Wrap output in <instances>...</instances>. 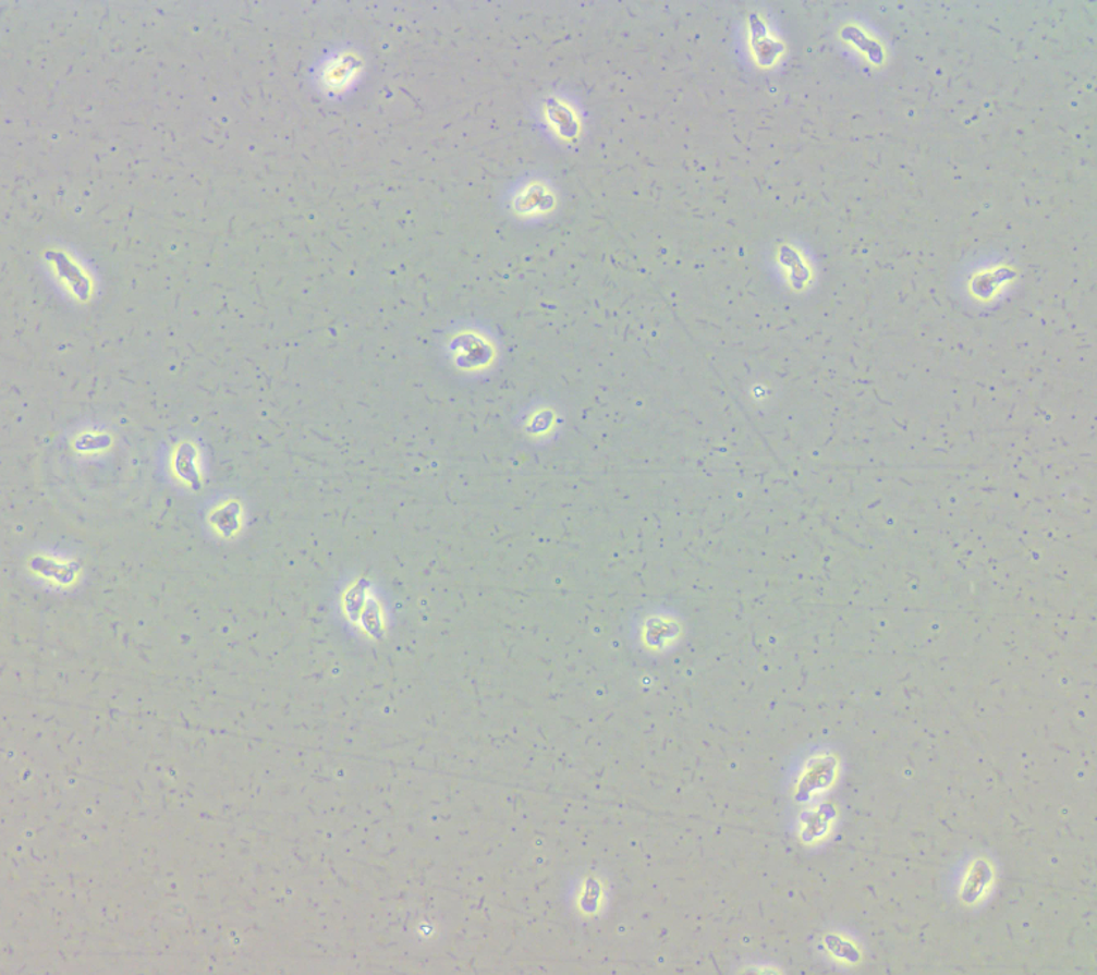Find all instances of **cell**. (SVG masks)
I'll return each mask as SVG.
<instances>
[{
  "label": "cell",
  "instance_id": "1",
  "mask_svg": "<svg viewBox=\"0 0 1097 975\" xmlns=\"http://www.w3.org/2000/svg\"><path fill=\"white\" fill-rule=\"evenodd\" d=\"M364 73V60L350 47H339L313 69V83L327 98L339 99L354 89Z\"/></svg>",
  "mask_w": 1097,
  "mask_h": 975
},
{
  "label": "cell",
  "instance_id": "2",
  "mask_svg": "<svg viewBox=\"0 0 1097 975\" xmlns=\"http://www.w3.org/2000/svg\"><path fill=\"white\" fill-rule=\"evenodd\" d=\"M451 364L467 374H478L491 368L497 358L496 342L486 331L462 328L451 332L446 342Z\"/></svg>",
  "mask_w": 1097,
  "mask_h": 975
},
{
  "label": "cell",
  "instance_id": "3",
  "mask_svg": "<svg viewBox=\"0 0 1097 975\" xmlns=\"http://www.w3.org/2000/svg\"><path fill=\"white\" fill-rule=\"evenodd\" d=\"M368 593L369 588H361L357 593L351 588L350 596H345V611L350 612L351 622L359 624L367 634L375 635L382 625V607L379 606L378 599L368 596Z\"/></svg>",
  "mask_w": 1097,
  "mask_h": 975
},
{
  "label": "cell",
  "instance_id": "4",
  "mask_svg": "<svg viewBox=\"0 0 1097 975\" xmlns=\"http://www.w3.org/2000/svg\"><path fill=\"white\" fill-rule=\"evenodd\" d=\"M553 423H554V416L552 415V413L540 411V417L534 416L531 423H528V426L532 432H536V435H539V432H545V430L548 429V427H552Z\"/></svg>",
  "mask_w": 1097,
  "mask_h": 975
}]
</instances>
